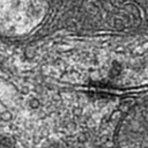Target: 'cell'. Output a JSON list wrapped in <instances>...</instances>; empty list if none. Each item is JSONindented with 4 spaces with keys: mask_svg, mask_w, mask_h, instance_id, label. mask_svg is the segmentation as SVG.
Here are the masks:
<instances>
[{
    "mask_svg": "<svg viewBox=\"0 0 148 148\" xmlns=\"http://www.w3.org/2000/svg\"><path fill=\"white\" fill-rule=\"evenodd\" d=\"M0 148H15V140L7 134H0Z\"/></svg>",
    "mask_w": 148,
    "mask_h": 148,
    "instance_id": "cell-3",
    "label": "cell"
},
{
    "mask_svg": "<svg viewBox=\"0 0 148 148\" xmlns=\"http://www.w3.org/2000/svg\"><path fill=\"white\" fill-rule=\"evenodd\" d=\"M43 148H87L80 143L71 142V141H65V140H59V141H53Z\"/></svg>",
    "mask_w": 148,
    "mask_h": 148,
    "instance_id": "cell-2",
    "label": "cell"
},
{
    "mask_svg": "<svg viewBox=\"0 0 148 148\" xmlns=\"http://www.w3.org/2000/svg\"><path fill=\"white\" fill-rule=\"evenodd\" d=\"M0 119L2 121H5V123H8V121H10L13 119V114H12L10 111H2L0 113Z\"/></svg>",
    "mask_w": 148,
    "mask_h": 148,
    "instance_id": "cell-4",
    "label": "cell"
},
{
    "mask_svg": "<svg viewBox=\"0 0 148 148\" xmlns=\"http://www.w3.org/2000/svg\"><path fill=\"white\" fill-rule=\"evenodd\" d=\"M114 148H148V96L133 103L120 117Z\"/></svg>",
    "mask_w": 148,
    "mask_h": 148,
    "instance_id": "cell-1",
    "label": "cell"
},
{
    "mask_svg": "<svg viewBox=\"0 0 148 148\" xmlns=\"http://www.w3.org/2000/svg\"><path fill=\"white\" fill-rule=\"evenodd\" d=\"M28 104H29L30 109H32V110H36V109H38V108H39V105H40V102H39V99H38V98H36V97H32V98H30V99H29Z\"/></svg>",
    "mask_w": 148,
    "mask_h": 148,
    "instance_id": "cell-5",
    "label": "cell"
},
{
    "mask_svg": "<svg viewBox=\"0 0 148 148\" xmlns=\"http://www.w3.org/2000/svg\"><path fill=\"white\" fill-rule=\"evenodd\" d=\"M28 91H29V89H28L27 87H23V88H21V92H22V94H28Z\"/></svg>",
    "mask_w": 148,
    "mask_h": 148,
    "instance_id": "cell-7",
    "label": "cell"
},
{
    "mask_svg": "<svg viewBox=\"0 0 148 148\" xmlns=\"http://www.w3.org/2000/svg\"><path fill=\"white\" fill-rule=\"evenodd\" d=\"M24 56H25L27 58H29V59L34 58V57L36 56V51H35V49H32V47H28V49H25V50H24Z\"/></svg>",
    "mask_w": 148,
    "mask_h": 148,
    "instance_id": "cell-6",
    "label": "cell"
}]
</instances>
